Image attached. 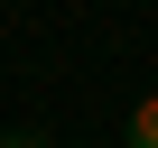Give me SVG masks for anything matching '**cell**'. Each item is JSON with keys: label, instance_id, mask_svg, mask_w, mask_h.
I'll return each instance as SVG.
<instances>
[{"label": "cell", "instance_id": "6da1fadb", "mask_svg": "<svg viewBox=\"0 0 158 148\" xmlns=\"http://www.w3.org/2000/svg\"><path fill=\"white\" fill-rule=\"evenodd\" d=\"M130 148H158V93H149V102L130 111Z\"/></svg>", "mask_w": 158, "mask_h": 148}, {"label": "cell", "instance_id": "7a4b0ae2", "mask_svg": "<svg viewBox=\"0 0 158 148\" xmlns=\"http://www.w3.org/2000/svg\"><path fill=\"white\" fill-rule=\"evenodd\" d=\"M0 148H56L47 130H10V139H0Z\"/></svg>", "mask_w": 158, "mask_h": 148}]
</instances>
